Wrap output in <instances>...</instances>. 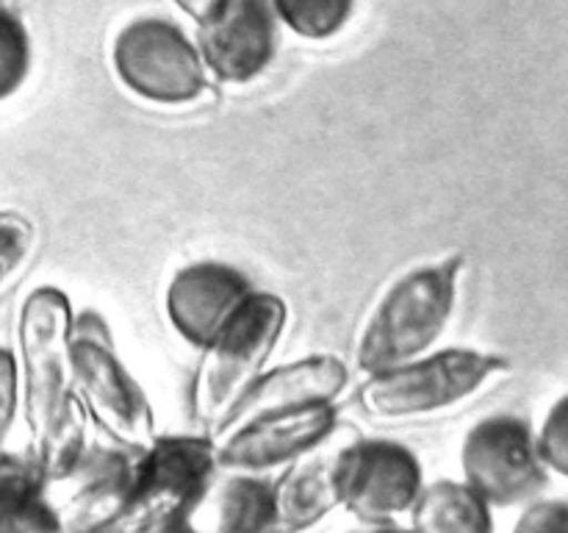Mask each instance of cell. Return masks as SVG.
<instances>
[{
  "mask_svg": "<svg viewBox=\"0 0 568 533\" xmlns=\"http://www.w3.org/2000/svg\"><path fill=\"white\" fill-rule=\"evenodd\" d=\"M460 259L422 266L399 278L372 311L358 342V366L383 375L436 344L453 314Z\"/></svg>",
  "mask_w": 568,
  "mask_h": 533,
  "instance_id": "1",
  "label": "cell"
},
{
  "mask_svg": "<svg viewBox=\"0 0 568 533\" xmlns=\"http://www.w3.org/2000/svg\"><path fill=\"white\" fill-rule=\"evenodd\" d=\"M286 322V305L272 294L250 292L205 348L194 386V416L205 428L231 420L239 400L258 381V370L270 359Z\"/></svg>",
  "mask_w": 568,
  "mask_h": 533,
  "instance_id": "2",
  "label": "cell"
},
{
  "mask_svg": "<svg viewBox=\"0 0 568 533\" xmlns=\"http://www.w3.org/2000/svg\"><path fill=\"white\" fill-rule=\"evenodd\" d=\"M508 370L503 355L475 353V350H444L430 359L410 361L361 389V403L375 416H422L449 409L475 394L488 378Z\"/></svg>",
  "mask_w": 568,
  "mask_h": 533,
  "instance_id": "3",
  "label": "cell"
},
{
  "mask_svg": "<svg viewBox=\"0 0 568 533\" xmlns=\"http://www.w3.org/2000/svg\"><path fill=\"white\" fill-rule=\"evenodd\" d=\"M70 309L55 289H39L22 305L20 342L26 359V403L37 439L48 442L70 422Z\"/></svg>",
  "mask_w": 568,
  "mask_h": 533,
  "instance_id": "4",
  "label": "cell"
},
{
  "mask_svg": "<svg viewBox=\"0 0 568 533\" xmlns=\"http://www.w3.org/2000/svg\"><path fill=\"white\" fill-rule=\"evenodd\" d=\"M466 486L488 505H514L547 486V466L527 422L488 416L466 433L460 450Z\"/></svg>",
  "mask_w": 568,
  "mask_h": 533,
  "instance_id": "5",
  "label": "cell"
},
{
  "mask_svg": "<svg viewBox=\"0 0 568 533\" xmlns=\"http://www.w3.org/2000/svg\"><path fill=\"white\" fill-rule=\"evenodd\" d=\"M331 483L338 503L353 514L383 522L414 509L422 492V470L403 444L364 439L331 461Z\"/></svg>",
  "mask_w": 568,
  "mask_h": 533,
  "instance_id": "6",
  "label": "cell"
},
{
  "mask_svg": "<svg viewBox=\"0 0 568 533\" xmlns=\"http://www.w3.org/2000/svg\"><path fill=\"white\" fill-rule=\"evenodd\" d=\"M114 67L131 92L155 103H186L205 89L197 50L164 20L131 22L114 44Z\"/></svg>",
  "mask_w": 568,
  "mask_h": 533,
  "instance_id": "7",
  "label": "cell"
},
{
  "mask_svg": "<svg viewBox=\"0 0 568 533\" xmlns=\"http://www.w3.org/2000/svg\"><path fill=\"white\" fill-rule=\"evenodd\" d=\"M70 366L81 398L87 400L94 416L109 425V431L131 442L148 439L150 422H153L148 400L131 381V375L122 370L100 333H89L83 328L75 339H70Z\"/></svg>",
  "mask_w": 568,
  "mask_h": 533,
  "instance_id": "8",
  "label": "cell"
},
{
  "mask_svg": "<svg viewBox=\"0 0 568 533\" xmlns=\"http://www.w3.org/2000/svg\"><path fill=\"white\" fill-rule=\"evenodd\" d=\"M200 48L222 81L258 76L275 56V22L264 0H225L200 22Z\"/></svg>",
  "mask_w": 568,
  "mask_h": 533,
  "instance_id": "9",
  "label": "cell"
},
{
  "mask_svg": "<svg viewBox=\"0 0 568 533\" xmlns=\"http://www.w3.org/2000/svg\"><path fill=\"white\" fill-rule=\"evenodd\" d=\"M253 292L247 278L225 264L183 266L166 292V314L175 331L197 348H209L233 316V311Z\"/></svg>",
  "mask_w": 568,
  "mask_h": 533,
  "instance_id": "10",
  "label": "cell"
},
{
  "mask_svg": "<svg viewBox=\"0 0 568 533\" xmlns=\"http://www.w3.org/2000/svg\"><path fill=\"white\" fill-rule=\"evenodd\" d=\"M333 425H336V411L327 403L258 416L239 428L236 436L220 453V461L242 470H264L314 447L333 431Z\"/></svg>",
  "mask_w": 568,
  "mask_h": 533,
  "instance_id": "11",
  "label": "cell"
},
{
  "mask_svg": "<svg viewBox=\"0 0 568 533\" xmlns=\"http://www.w3.org/2000/svg\"><path fill=\"white\" fill-rule=\"evenodd\" d=\"M347 383V366L333 355L297 361L272 375L258 378L233 409V425H247L258 416L281 414V411L305 409V405L331 403Z\"/></svg>",
  "mask_w": 568,
  "mask_h": 533,
  "instance_id": "12",
  "label": "cell"
},
{
  "mask_svg": "<svg viewBox=\"0 0 568 533\" xmlns=\"http://www.w3.org/2000/svg\"><path fill=\"white\" fill-rule=\"evenodd\" d=\"M410 514L414 533H494L491 505L466 483L442 481L422 489Z\"/></svg>",
  "mask_w": 568,
  "mask_h": 533,
  "instance_id": "13",
  "label": "cell"
},
{
  "mask_svg": "<svg viewBox=\"0 0 568 533\" xmlns=\"http://www.w3.org/2000/svg\"><path fill=\"white\" fill-rule=\"evenodd\" d=\"M277 17L308 39L333 37L347 22L353 0H272Z\"/></svg>",
  "mask_w": 568,
  "mask_h": 533,
  "instance_id": "14",
  "label": "cell"
},
{
  "mask_svg": "<svg viewBox=\"0 0 568 533\" xmlns=\"http://www.w3.org/2000/svg\"><path fill=\"white\" fill-rule=\"evenodd\" d=\"M31 61L28 33L22 22L0 6V98H9L22 83Z\"/></svg>",
  "mask_w": 568,
  "mask_h": 533,
  "instance_id": "15",
  "label": "cell"
},
{
  "mask_svg": "<svg viewBox=\"0 0 568 533\" xmlns=\"http://www.w3.org/2000/svg\"><path fill=\"white\" fill-rule=\"evenodd\" d=\"M33 253V228L14 211H0V292L20 278Z\"/></svg>",
  "mask_w": 568,
  "mask_h": 533,
  "instance_id": "16",
  "label": "cell"
},
{
  "mask_svg": "<svg viewBox=\"0 0 568 533\" xmlns=\"http://www.w3.org/2000/svg\"><path fill=\"white\" fill-rule=\"evenodd\" d=\"M536 444L544 466H552L568 477V394L552 405Z\"/></svg>",
  "mask_w": 568,
  "mask_h": 533,
  "instance_id": "17",
  "label": "cell"
},
{
  "mask_svg": "<svg viewBox=\"0 0 568 533\" xmlns=\"http://www.w3.org/2000/svg\"><path fill=\"white\" fill-rule=\"evenodd\" d=\"M514 533H568V503L544 500L525 509Z\"/></svg>",
  "mask_w": 568,
  "mask_h": 533,
  "instance_id": "18",
  "label": "cell"
},
{
  "mask_svg": "<svg viewBox=\"0 0 568 533\" xmlns=\"http://www.w3.org/2000/svg\"><path fill=\"white\" fill-rule=\"evenodd\" d=\"M17 405V364L6 348H0V431L11 422Z\"/></svg>",
  "mask_w": 568,
  "mask_h": 533,
  "instance_id": "19",
  "label": "cell"
},
{
  "mask_svg": "<svg viewBox=\"0 0 568 533\" xmlns=\"http://www.w3.org/2000/svg\"><path fill=\"white\" fill-rule=\"evenodd\" d=\"M175 3L181 6V9L186 11V14L197 17V20H205V17H209L211 11L220 9V6L225 3V0H175Z\"/></svg>",
  "mask_w": 568,
  "mask_h": 533,
  "instance_id": "20",
  "label": "cell"
},
{
  "mask_svg": "<svg viewBox=\"0 0 568 533\" xmlns=\"http://www.w3.org/2000/svg\"><path fill=\"white\" fill-rule=\"evenodd\" d=\"M358 533H405V531H392V527H377V531H358Z\"/></svg>",
  "mask_w": 568,
  "mask_h": 533,
  "instance_id": "21",
  "label": "cell"
}]
</instances>
